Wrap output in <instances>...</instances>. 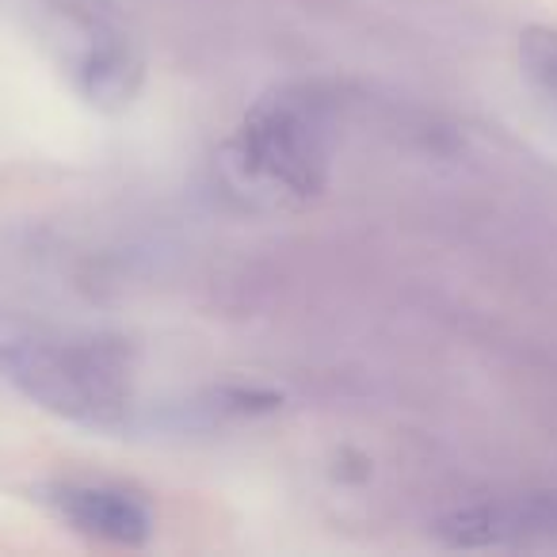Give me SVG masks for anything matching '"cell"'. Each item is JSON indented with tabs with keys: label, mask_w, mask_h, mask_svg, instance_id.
<instances>
[{
	"label": "cell",
	"mask_w": 557,
	"mask_h": 557,
	"mask_svg": "<svg viewBox=\"0 0 557 557\" xmlns=\"http://www.w3.org/2000/svg\"><path fill=\"white\" fill-rule=\"evenodd\" d=\"M519 65L549 100H557V27H527L519 35Z\"/></svg>",
	"instance_id": "cell-6"
},
{
	"label": "cell",
	"mask_w": 557,
	"mask_h": 557,
	"mask_svg": "<svg viewBox=\"0 0 557 557\" xmlns=\"http://www.w3.org/2000/svg\"><path fill=\"white\" fill-rule=\"evenodd\" d=\"M245 176L271 191L310 199L329 180V123L310 92H271L252 103L230 141Z\"/></svg>",
	"instance_id": "cell-2"
},
{
	"label": "cell",
	"mask_w": 557,
	"mask_h": 557,
	"mask_svg": "<svg viewBox=\"0 0 557 557\" xmlns=\"http://www.w3.org/2000/svg\"><path fill=\"white\" fill-rule=\"evenodd\" d=\"M39 500L85 539L126 549H138L153 539V516L126 488L92 485V481H50L39 485Z\"/></svg>",
	"instance_id": "cell-3"
},
{
	"label": "cell",
	"mask_w": 557,
	"mask_h": 557,
	"mask_svg": "<svg viewBox=\"0 0 557 557\" xmlns=\"http://www.w3.org/2000/svg\"><path fill=\"white\" fill-rule=\"evenodd\" d=\"M77 88L92 108L126 111L141 92L146 65L123 39H92L77 58Z\"/></svg>",
	"instance_id": "cell-5"
},
{
	"label": "cell",
	"mask_w": 557,
	"mask_h": 557,
	"mask_svg": "<svg viewBox=\"0 0 557 557\" xmlns=\"http://www.w3.org/2000/svg\"><path fill=\"white\" fill-rule=\"evenodd\" d=\"M0 374L16 394L88 432H123L134 420L131 359L108 341L0 344Z\"/></svg>",
	"instance_id": "cell-1"
},
{
	"label": "cell",
	"mask_w": 557,
	"mask_h": 557,
	"mask_svg": "<svg viewBox=\"0 0 557 557\" xmlns=\"http://www.w3.org/2000/svg\"><path fill=\"white\" fill-rule=\"evenodd\" d=\"M435 539L450 549H500L523 546L557 534V496L531 493L508 500H481L455 508L432 527Z\"/></svg>",
	"instance_id": "cell-4"
}]
</instances>
